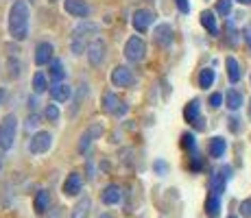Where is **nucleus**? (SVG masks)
Returning a JSON list of instances; mask_svg holds the SVG:
<instances>
[{
    "label": "nucleus",
    "instance_id": "1",
    "mask_svg": "<svg viewBox=\"0 0 251 218\" xmlns=\"http://www.w3.org/2000/svg\"><path fill=\"white\" fill-rule=\"evenodd\" d=\"M28 18H31V11H28L26 0H16L9 11V33L16 42L26 40L28 35Z\"/></svg>",
    "mask_w": 251,
    "mask_h": 218
},
{
    "label": "nucleus",
    "instance_id": "2",
    "mask_svg": "<svg viewBox=\"0 0 251 218\" xmlns=\"http://www.w3.org/2000/svg\"><path fill=\"white\" fill-rule=\"evenodd\" d=\"M99 35V24L94 22H83L72 31V52L75 55H83V50H88L90 42L96 40Z\"/></svg>",
    "mask_w": 251,
    "mask_h": 218
},
{
    "label": "nucleus",
    "instance_id": "3",
    "mask_svg": "<svg viewBox=\"0 0 251 218\" xmlns=\"http://www.w3.org/2000/svg\"><path fill=\"white\" fill-rule=\"evenodd\" d=\"M16 131H18V120L13 114H7L0 122V148L9 151L16 142Z\"/></svg>",
    "mask_w": 251,
    "mask_h": 218
},
{
    "label": "nucleus",
    "instance_id": "4",
    "mask_svg": "<svg viewBox=\"0 0 251 218\" xmlns=\"http://www.w3.org/2000/svg\"><path fill=\"white\" fill-rule=\"evenodd\" d=\"M125 57L131 64H138V61H142L147 57V44H144L142 37H138V35L129 37L127 44H125Z\"/></svg>",
    "mask_w": 251,
    "mask_h": 218
},
{
    "label": "nucleus",
    "instance_id": "5",
    "mask_svg": "<svg viewBox=\"0 0 251 218\" xmlns=\"http://www.w3.org/2000/svg\"><path fill=\"white\" fill-rule=\"evenodd\" d=\"M85 55H88L90 66L99 68V66L105 61V55H107V44L100 40V37H96V40L90 42V46H88V50H85Z\"/></svg>",
    "mask_w": 251,
    "mask_h": 218
},
{
    "label": "nucleus",
    "instance_id": "6",
    "mask_svg": "<svg viewBox=\"0 0 251 218\" xmlns=\"http://www.w3.org/2000/svg\"><path fill=\"white\" fill-rule=\"evenodd\" d=\"M229 177H231V166H223L221 170H216L214 174H212V177H210V192H212V194L223 196Z\"/></svg>",
    "mask_w": 251,
    "mask_h": 218
},
{
    "label": "nucleus",
    "instance_id": "7",
    "mask_svg": "<svg viewBox=\"0 0 251 218\" xmlns=\"http://www.w3.org/2000/svg\"><path fill=\"white\" fill-rule=\"evenodd\" d=\"M103 133H105L103 124H100V122H92L90 127L83 131V135H81V140H79V153H88V148L92 146V142H94V140H99Z\"/></svg>",
    "mask_w": 251,
    "mask_h": 218
},
{
    "label": "nucleus",
    "instance_id": "8",
    "mask_svg": "<svg viewBox=\"0 0 251 218\" xmlns=\"http://www.w3.org/2000/svg\"><path fill=\"white\" fill-rule=\"evenodd\" d=\"M50 146H52V135L48 133V131H37V133L31 138V142H28V151L33 155L46 153Z\"/></svg>",
    "mask_w": 251,
    "mask_h": 218
},
{
    "label": "nucleus",
    "instance_id": "9",
    "mask_svg": "<svg viewBox=\"0 0 251 218\" xmlns=\"http://www.w3.org/2000/svg\"><path fill=\"white\" fill-rule=\"evenodd\" d=\"M103 109L107 111V114H112V116H125L127 114V105H125V100H120L116 94H105V98H103Z\"/></svg>",
    "mask_w": 251,
    "mask_h": 218
},
{
    "label": "nucleus",
    "instance_id": "10",
    "mask_svg": "<svg viewBox=\"0 0 251 218\" xmlns=\"http://www.w3.org/2000/svg\"><path fill=\"white\" fill-rule=\"evenodd\" d=\"M133 83V72L127 66H116L112 70V85L114 87H129Z\"/></svg>",
    "mask_w": 251,
    "mask_h": 218
},
{
    "label": "nucleus",
    "instance_id": "11",
    "mask_svg": "<svg viewBox=\"0 0 251 218\" xmlns=\"http://www.w3.org/2000/svg\"><path fill=\"white\" fill-rule=\"evenodd\" d=\"M183 118H186V122L195 124L197 129H203V120H201V103L197 98L186 105V109H183Z\"/></svg>",
    "mask_w": 251,
    "mask_h": 218
},
{
    "label": "nucleus",
    "instance_id": "12",
    "mask_svg": "<svg viewBox=\"0 0 251 218\" xmlns=\"http://www.w3.org/2000/svg\"><path fill=\"white\" fill-rule=\"evenodd\" d=\"M153 11H149V9H138L136 13H133V28H136L138 33H144L149 26L153 24Z\"/></svg>",
    "mask_w": 251,
    "mask_h": 218
},
{
    "label": "nucleus",
    "instance_id": "13",
    "mask_svg": "<svg viewBox=\"0 0 251 218\" xmlns=\"http://www.w3.org/2000/svg\"><path fill=\"white\" fill-rule=\"evenodd\" d=\"M64 9L66 13L75 18H88L90 16V4L83 0H64Z\"/></svg>",
    "mask_w": 251,
    "mask_h": 218
},
{
    "label": "nucleus",
    "instance_id": "14",
    "mask_svg": "<svg viewBox=\"0 0 251 218\" xmlns=\"http://www.w3.org/2000/svg\"><path fill=\"white\" fill-rule=\"evenodd\" d=\"M83 188V179H81L79 172H70L64 181V194L66 196H76Z\"/></svg>",
    "mask_w": 251,
    "mask_h": 218
},
{
    "label": "nucleus",
    "instance_id": "15",
    "mask_svg": "<svg viewBox=\"0 0 251 218\" xmlns=\"http://www.w3.org/2000/svg\"><path fill=\"white\" fill-rule=\"evenodd\" d=\"M100 201L105 203V205H118L120 201H123V190H120V186H107L103 192H100Z\"/></svg>",
    "mask_w": 251,
    "mask_h": 218
},
{
    "label": "nucleus",
    "instance_id": "16",
    "mask_svg": "<svg viewBox=\"0 0 251 218\" xmlns=\"http://www.w3.org/2000/svg\"><path fill=\"white\" fill-rule=\"evenodd\" d=\"M153 37H155V44H160L162 48L171 46V44H173V28H171V24H160V26H155Z\"/></svg>",
    "mask_w": 251,
    "mask_h": 218
},
{
    "label": "nucleus",
    "instance_id": "17",
    "mask_svg": "<svg viewBox=\"0 0 251 218\" xmlns=\"http://www.w3.org/2000/svg\"><path fill=\"white\" fill-rule=\"evenodd\" d=\"M50 96L57 103H68L72 98V87L68 83H55L50 87Z\"/></svg>",
    "mask_w": 251,
    "mask_h": 218
},
{
    "label": "nucleus",
    "instance_id": "18",
    "mask_svg": "<svg viewBox=\"0 0 251 218\" xmlns=\"http://www.w3.org/2000/svg\"><path fill=\"white\" fill-rule=\"evenodd\" d=\"M50 59H52V46H50V44H48V42L37 44V48H35V64L37 66H46Z\"/></svg>",
    "mask_w": 251,
    "mask_h": 218
},
{
    "label": "nucleus",
    "instance_id": "19",
    "mask_svg": "<svg viewBox=\"0 0 251 218\" xmlns=\"http://www.w3.org/2000/svg\"><path fill=\"white\" fill-rule=\"evenodd\" d=\"M90 210H92V198L90 196H83L75 205V210H72L70 218H90Z\"/></svg>",
    "mask_w": 251,
    "mask_h": 218
},
{
    "label": "nucleus",
    "instance_id": "20",
    "mask_svg": "<svg viewBox=\"0 0 251 218\" xmlns=\"http://www.w3.org/2000/svg\"><path fill=\"white\" fill-rule=\"evenodd\" d=\"M225 151H227V142H225L221 135H216V138L210 140V155L214 159H221L225 155Z\"/></svg>",
    "mask_w": 251,
    "mask_h": 218
},
{
    "label": "nucleus",
    "instance_id": "21",
    "mask_svg": "<svg viewBox=\"0 0 251 218\" xmlns=\"http://www.w3.org/2000/svg\"><path fill=\"white\" fill-rule=\"evenodd\" d=\"M225 105H227V109H231V111H238L243 107V94H240L238 90H227V94H225Z\"/></svg>",
    "mask_w": 251,
    "mask_h": 218
},
{
    "label": "nucleus",
    "instance_id": "22",
    "mask_svg": "<svg viewBox=\"0 0 251 218\" xmlns=\"http://www.w3.org/2000/svg\"><path fill=\"white\" fill-rule=\"evenodd\" d=\"M201 24H203V28L210 33V35H219V24H216V18L212 11L201 13Z\"/></svg>",
    "mask_w": 251,
    "mask_h": 218
},
{
    "label": "nucleus",
    "instance_id": "23",
    "mask_svg": "<svg viewBox=\"0 0 251 218\" xmlns=\"http://www.w3.org/2000/svg\"><path fill=\"white\" fill-rule=\"evenodd\" d=\"M205 212H207L210 218H219V214H221V196H216V194L210 192V196H207V201H205Z\"/></svg>",
    "mask_w": 251,
    "mask_h": 218
},
{
    "label": "nucleus",
    "instance_id": "24",
    "mask_svg": "<svg viewBox=\"0 0 251 218\" xmlns=\"http://www.w3.org/2000/svg\"><path fill=\"white\" fill-rule=\"evenodd\" d=\"M48 76H50L55 83H61V79L66 76V70H64V64L59 59H52L50 61V68H48Z\"/></svg>",
    "mask_w": 251,
    "mask_h": 218
},
{
    "label": "nucleus",
    "instance_id": "25",
    "mask_svg": "<svg viewBox=\"0 0 251 218\" xmlns=\"http://www.w3.org/2000/svg\"><path fill=\"white\" fill-rule=\"evenodd\" d=\"M35 212L37 214H44V212L48 210V205H50V194H48V190H40L35 194Z\"/></svg>",
    "mask_w": 251,
    "mask_h": 218
},
{
    "label": "nucleus",
    "instance_id": "26",
    "mask_svg": "<svg viewBox=\"0 0 251 218\" xmlns=\"http://www.w3.org/2000/svg\"><path fill=\"white\" fill-rule=\"evenodd\" d=\"M225 66H227V76L231 83H238L240 76H243V72H240V66L238 61L234 59V57H227V61H225Z\"/></svg>",
    "mask_w": 251,
    "mask_h": 218
},
{
    "label": "nucleus",
    "instance_id": "27",
    "mask_svg": "<svg viewBox=\"0 0 251 218\" xmlns=\"http://www.w3.org/2000/svg\"><path fill=\"white\" fill-rule=\"evenodd\" d=\"M214 79H216L214 70H212V68H205V70H201V74H199V87L207 90V87L214 85Z\"/></svg>",
    "mask_w": 251,
    "mask_h": 218
},
{
    "label": "nucleus",
    "instance_id": "28",
    "mask_svg": "<svg viewBox=\"0 0 251 218\" xmlns=\"http://www.w3.org/2000/svg\"><path fill=\"white\" fill-rule=\"evenodd\" d=\"M46 87H48L46 76L42 74V72H37V74L33 76V92H35V94H42V92H46Z\"/></svg>",
    "mask_w": 251,
    "mask_h": 218
},
{
    "label": "nucleus",
    "instance_id": "29",
    "mask_svg": "<svg viewBox=\"0 0 251 218\" xmlns=\"http://www.w3.org/2000/svg\"><path fill=\"white\" fill-rule=\"evenodd\" d=\"M7 68H9V76L11 79H18L20 76V72H22V66H20V59H13V57H9V61H7Z\"/></svg>",
    "mask_w": 251,
    "mask_h": 218
},
{
    "label": "nucleus",
    "instance_id": "30",
    "mask_svg": "<svg viewBox=\"0 0 251 218\" xmlns=\"http://www.w3.org/2000/svg\"><path fill=\"white\" fill-rule=\"evenodd\" d=\"M85 96H88V85H85V83H81V85H79V92H76V98H75V105H72V111H70V114H72V116H75V114H76V109H79L81 100H83V98H85Z\"/></svg>",
    "mask_w": 251,
    "mask_h": 218
},
{
    "label": "nucleus",
    "instance_id": "31",
    "mask_svg": "<svg viewBox=\"0 0 251 218\" xmlns=\"http://www.w3.org/2000/svg\"><path fill=\"white\" fill-rule=\"evenodd\" d=\"M216 13H221L223 18H227L231 13V0H216Z\"/></svg>",
    "mask_w": 251,
    "mask_h": 218
},
{
    "label": "nucleus",
    "instance_id": "32",
    "mask_svg": "<svg viewBox=\"0 0 251 218\" xmlns=\"http://www.w3.org/2000/svg\"><path fill=\"white\" fill-rule=\"evenodd\" d=\"M181 146H183V148H188V151H192V153H195V148H197L195 135H192V133H183V135H181Z\"/></svg>",
    "mask_w": 251,
    "mask_h": 218
},
{
    "label": "nucleus",
    "instance_id": "33",
    "mask_svg": "<svg viewBox=\"0 0 251 218\" xmlns=\"http://www.w3.org/2000/svg\"><path fill=\"white\" fill-rule=\"evenodd\" d=\"M46 118L50 120V122H57L59 120V109H57V105H46Z\"/></svg>",
    "mask_w": 251,
    "mask_h": 218
},
{
    "label": "nucleus",
    "instance_id": "34",
    "mask_svg": "<svg viewBox=\"0 0 251 218\" xmlns=\"http://www.w3.org/2000/svg\"><path fill=\"white\" fill-rule=\"evenodd\" d=\"M153 170L160 174V177H164V174L168 172V164L164 162V159H157V162H153Z\"/></svg>",
    "mask_w": 251,
    "mask_h": 218
},
{
    "label": "nucleus",
    "instance_id": "35",
    "mask_svg": "<svg viewBox=\"0 0 251 218\" xmlns=\"http://www.w3.org/2000/svg\"><path fill=\"white\" fill-rule=\"evenodd\" d=\"M240 216L251 218V198H245V201L240 203Z\"/></svg>",
    "mask_w": 251,
    "mask_h": 218
},
{
    "label": "nucleus",
    "instance_id": "36",
    "mask_svg": "<svg viewBox=\"0 0 251 218\" xmlns=\"http://www.w3.org/2000/svg\"><path fill=\"white\" fill-rule=\"evenodd\" d=\"M221 105H223V94H219V92H216V94L210 96V107L212 109H219Z\"/></svg>",
    "mask_w": 251,
    "mask_h": 218
},
{
    "label": "nucleus",
    "instance_id": "37",
    "mask_svg": "<svg viewBox=\"0 0 251 218\" xmlns=\"http://www.w3.org/2000/svg\"><path fill=\"white\" fill-rule=\"evenodd\" d=\"M175 4H177V9H179L181 13L190 11V2H188V0H175Z\"/></svg>",
    "mask_w": 251,
    "mask_h": 218
},
{
    "label": "nucleus",
    "instance_id": "38",
    "mask_svg": "<svg viewBox=\"0 0 251 218\" xmlns=\"http://www.w3.org/2000/svg\"><path fill=\"white\" fill-rule=\"evenodd\" d=\"M37 124H40V118H37L35 114H33V116H28V120H26V129H35Z\"/></svg>",
    "mask_w": 251,
    "mask_h": 218
},
{
    "label": "nucleus",
    "instance_id": "39",
    "mask_svg": "<svg viewBox=\"0 0 251 218\" xmlns=\"http://www.w3.org/2000/svg\"><path fill=\"white\" fill-rule=\"evenodd\" d=\"M46 218H64V212L61 207H55V210H48V216Z\"/></svg>",
    "mask_w": 251,
    "mask_h": 218
},
{
    "label": "nucleus",
    "instance_id": "40",
    "mask_svg": "<svg viewBox=\"0 0 251 218\" xmlns=\"http://www.w3.org/2000/svg\"><path fill=\"white\" fill-rule=\"evenodd\" d=\"M245 40H247L249 48H251V26H247V28H245Z\"/></svg>",
    "mask_w": 251,
    "mask_h": 218
},
{
    "label": "nucleus",
    "instance_id": "41",
    "mask_svg": "<svg viewBox=\"0 0 251 218\" xmlns=\"http://www.w3.org/2000/svg\"><path fill=\"white\" fill-rule=\"evenodd\" d=\"M229 122H231V131H238V120H236V118H231Z\"/></svg>",
    "mask_w": 251,
    "mask_h": 218
},
{
    "label": "nucleus",
    "instance_id": "42",
    "mask_svg": "<svg viewBox=\"0 0 251 218\" xmlns=\"http://www.w3.org/2000/svg\"><path fill=\"white\" fill-rule=\"evenodd\" d=\"M4 96H7V92L2 90V87H0V105H2V100H4Z\"/></svg>",
    "mask_w": 251,
    "mask_h": 218
},
{
    "label": "nucleus",
    "instance_id": "43",
    "mask_svg": "<svg viewBox=\"0 0 251 218\" xmlns=\"http://www.w3.org/2000/svg\"><path fill=\"white\" fill-rule=\"evenodd\" d=\"M240 4H251V0H238Z\"/></svg>",
    "mask_w": 251,
    "mask_h": 218
},
{
    "label": "nucleus",
    "instance_id": "44",
    "mask_svg": "<svg viewBox=\"0 0 251 218\" xmlns=\"http://www.w3.org/2000/svg\"><path fill=\"white\" fill-rule=\"evenodd\" d=\"M99 218H114V216H109V214H100Z\"/></svg>",
    "mask_w": 251,
    "mask_h": 218
},
{
    "label": "nucleus",
    "instance_id": "45",
    "mask_svg": "<svg viewBox=\"0 0 251 218\" xmlns=\"http://www.w3.org/2000/svg\"><path fill=\"white\" fill-rule=\"evenodd\" d=\"M48 2H57V0H48Z\"/></svg>",
    "mask_w": 251,
    "mask_h": 218
},
{
    "label": "nucleus",
    "instance_id": "46",
    "mask_svg": "<svg viewBox=\"0 0 251 218\" xmlns=\"http://www.w3.org/2000/svg\"><path fill=\"white\" fill-rule=\"evenodd\" d=\"M249 116H251V105H249Z\"/></svg>",
    "mask_w": 251,
    "mask_h": 218
},
{
    "label": "nucleus",
    "instance_id": "47",
    "mask_svg": "<svg viewBox=\"0 0 251 218\" xmlns=\"http://www.w3.org/2000/svg\"><path fill=\"white\" fill-rule=\"evenodd\" d=\"M229 218H238V216H229Z\"/></svg>",
    "mask_w": 251,
    "mask_h": 218
},
{
    "label": "nucleus",
    "instance_id": "48",
    "mask_svg": "<svg viewBox=\"0 0 251 218\" xmlns=\"http://www.w3.org/2000/svg\"><path fill=\"white\" fill-rule=\"evenodd\" d=\"M0 168H2V164H0Z\"/></svg>",
    "mask_w": 251,
    "mask_h": 218
}]
</instances>
